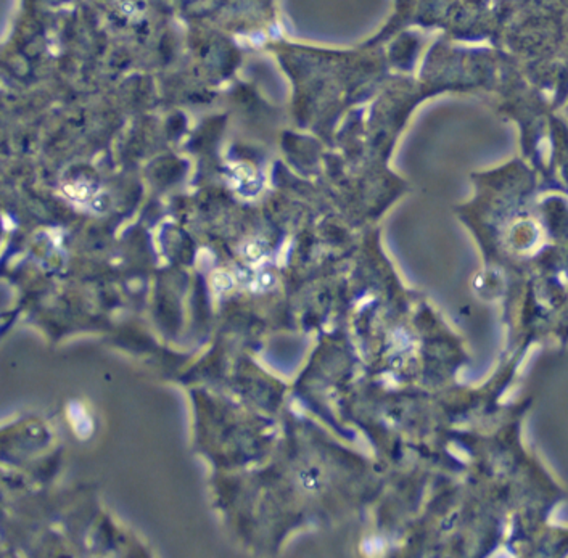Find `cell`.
I'll use <instances>...</instances> for the list:
<instances>
[{"label":"cell","instance_id":"cell-4","mask_svg":"<svg viewBox=\"0 0 568 558\" xmlns=\"http://www.w3.org/2000/svg\"><path fill=\"white\" fill-rule=\"evenodd\" d=\"M213 285H214V289L218 291H226V290H229L231 286L233 285V280H232V277L229 274L221 272V274H216L213 277Z\"/></svg>","mask_w":568,"mask_h":558},{"label":"cell","instance_id":"cell-2","mask_svg":"<svg viewBox=\"0 0 568 558\" xmlns=\"http://www.w3.org/2000/svg\"><path fill=\"white\" fill-rule=\"evenodd\" d=\"M68 417L71 422L74 433L78 434L81 439H87L93 433V420L92 417L87 414L84 405L81 402H71L68 407Z\"/></svg>","mask_w":568,"mask_h":558},{"label":"cell","instance_id":"cell-1","mask_svg":"<svg viewBox=\"0 0 568 558\" xmlns=\"http://www.w3.org/2000/svg\"><path fill=\"white\" fill-rule=\"evenodd\" d=\"M231 179L233 189L245 197L256 195L262 187L260 174H257L253 168L243 166V164H238V166L232 169Z\"/></svg>","mask_w":568,"mask_h":558},{"label":"cell","instance_id":"cell-5","mask_svg":"<svg viewBox=\"0 0 568 558\" xmlns=\"http://www.w3.org/2000/svg\"><path fill=\"white\" fill-rule=\"evenodd\" d=\"M265 256V246L260 243H250L245 246V257L248 261H260Z\"/></svg>","mask_w":568,"mask_h":558},{"label":"cell","instance_id":"cell-3","mask_svg":"<svg viewBox=\"0 0 568 558\" xmlns=\"http://www.w3.org/2000/svg\"><path fill=\"white\" fill-rule=\"evenodd\" d=\"M64 190L68 192V195L71 197L74 202H78L81 204H91V207L93 204V207H95L98 203V193L93 189L91 182L87 180L73 182V184H69Z\"/></svg>","mask_w":568,"mask_h":558}]
</instances>
